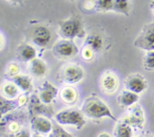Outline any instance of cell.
<instances>
[{"instance_id": "1f68e13d", "label": "cell", "mask_w": 154, "mask_h": 137, "mask_svg": "<svg viewBox=\"0 0 154 137\" xmlns=\"http://www.w3.org/2000/svg\"><path fill=\"white\" fill-rule=\"evenodd\" d=\"M8 1L13 3H22L23 2V0H8Z\"/></svg>"}, {"instance_id": "7c38bea8", "label": "cell", "mask_w": 154, "mask_h": 137, "mask_svg": "<svg viewBox=\"0 0 154 137\" xmlns=\"http://www.w3.org/2000/svg\"><path fill=\"white\" fill-rule=\"evenodd\" d=\"M58 93V89L49 81H46L40 87L39 98L43 103L49 105Z\"/></svg>"}, {"instance_id": "e575fe53", "label": "cell", "mask_w": 154, "mask_h": 137, "mask_svg": "<svg viewBox=\"0 0 154 137\" xmlns=\"http://www.w3.org/2000/svg\"><path fill=\"white\" fill-rule=\"evenodd\" d=\"M32 137H41V135H39L38 133H35Z\"/></svg>"}, {"instance_id": "9c48e42d", "label": "cell", "mask_w": 154, "mask_h": 137, "mask_svg": "<svg viewBox=\"0 0 154 137\" xmlns=\"http://www.w3.org/2000/svg\"><path fill=\"white\" fill-rule=\"evenodd\" d=\"M32 39L35 45L41 48H45L51 42V31L45 26H38L33 31Z\"/></svg>"}, {"instance_id": "83f0119b", "label": "cell", "mask_w": 154, "mask_h": 137, "mask_svg": "<svg viewBox=\"0 0 154 137\" xmlns=\"http://www.w3.org/2000/svg\"><path fill=\"white\" fill-rule=\"evenodd\" d=\"M8 129L13 134L17 133V132H19L20 124L17 123V122H15V121L12 122V123H11L10 124H9Z\"/></svg>"}, {"instance_id": "d6a6232c", "label": "cell", "mask_w": 154, "mask_h": 137, "mask_svg": "<svg viewBox=\"0 0 154 137\" xmlns=\"http://www.w3.org/2000/svg\"><path fill=\"white\" fill-rule=\"evenodd\" d=\"M150 8L152 9V11H153V12L154 14V0L151 3H150Z\"/></svg>"}, {"instance_id": "ac0fdd59", "label": "cell", "mask_w": 154, "mask_h": 137, "mask_svg": "<svg viewBox=\"0 0 154 137\" xmlns=\"http://www.w3.org/2000/svg\"><path fill=\"white\" fill-rule=\"evenodd\" d=\"M29 69L32 75L40 77L46 73L47 66L43 60L35 58L30 62Z\"/></svg>"}, {"instance_id": "ffe728a7", "label": "cell", "mask_w": 154, "mask_h": 137, "mask_svg": "<svg viewBox=\"0 0 154 137\" xmlns=\"http://www.w3.org/2000/svg\"><path fill=\"white\" fill-rule=\"evenodd\" d=\"M60 98L65 103L72 104L77 100L78 93L73 87H66L60 92Z\"/></svg>"}, {"instance_id": "277c9868", "label": "cell", "mask_w": 154, "mask_h": 137, "mask_svg": "<svg viewBox=\"0 0 154 137\" xmlns=\"http://www.w3.org/2000/svg\"><path fill=\"white\" fill-rule=\"evenodd\" d=\"M134 45L144 51H154V21L143 27L134 42Z\"/></svg>"}, {"instance_id": "8fae6325", "label": "cell", "mask_w": 154, "mask_h": 137, "mask_svg": "<svg viewBox=\"0 0 154 137\" xmlns=\"http://www.w3.org/2000/svg\"><path fill=\"white\" fill-rule=\"evenodd\" d=\"M30 123H31L32 129L36 133H48L53 130L54 125L46 117L42 116L32 117Z\"/></svg>"}, {"instance_id": "4dcf8cb0", "label": "cell", "mask_w": 154, "mask_h": 137, "mask_svg": "<svg viewBox=\"0 0 154 137\" xmlns=\"http://www.w3.org/2000/svg\"><path fill=\"white\" fill-rule=\"evenodd\" d=\"M98 137H111V136L108 133H106V132H102V133L99 134Z\"/></svg>"}, {"instance_id": "836d02e7", "label": "cell", "mask_w": 154, "mask_h": 137, "mask_svg": "<svg viewBox=\"0 0 154 137\" xmlns=\"http://www.w3.org/2000/svg\"><path fill=\"white\" fill-rule=\"evenodd\" d=\"M48 137H57V136H56L55 134H54V132H51V133L49 134V136Z\"/></svg>"}, {"instance_id": "5bb4252c", "label": "cell", "mask_w": 154, "mask_h": 137, "mask_svg": "<svg viewBox=\"0 0 154 137\" xmlns=\"http://www.w3.org/2000/svg\"><path fill=\"white\" fill-rule=\"evenodd\" d=\"M84 47L88 48L93 53H99L103 48V39L102 36L96 33L89 35L85 39Z\"/></svg>"}, {"instance_id": "9a60e30c", "label": "cell", "mask_w": 154, "mask_h": 137, "mask_svg": "<svg viewBox=\"0 0 154 137\" xmlns=\"http://www.w3.org/2000/svg\"><path fill=\"white\" fill-rule=\"evenodd\" d=\"M26 100V97L25 96H22L16 100H12V99H6L4 98H1V114L3 116V114H6L8 111H11V110L15 109L17 107L21 106L23 104L25 103Z\"/></svg>"}, {"instance_id": "8992f818", "label": "cell", "mask_w": 154, "mask_h": 137, "mask_svg": "<svg viewBox=\"0 0 154 137\" xmlns=\"http://www.w3.org/2000/svg\"><path fill=\"white\" fill-rule=\"evenodd\" d=\"M28 108L31 117L38 116L39 114L51 117L54 114L52 108L43 103L37 95H32L31 96Z\"/></svg>"}, {"instance_id": "f1b7e54d", "label": "cell", "mask_w": 154, "mask_h": 137, "mask_svg": "<svg viewBox=\"0 0 154 137\" xmlns=\"http://www.w3.org/2000/svg\"><path fill=\"white\" fill-rule=\"evenodd\" d=\"M8 137H30V134L29 131L22 130L17 132V133L12 134V135H9Z\"/></svg>"}, {"instance_id": "d4e9b609", "label": "cell", "mask_w": 154, "mask_h": 137, "mask_svg": "<svg viewBox=\"0 0 154 137\" xmlns=\"http://www.w3.org/2000/svg\"><path fill=\"white\" fill-rule=\"evenodd\" d=\"M144 67L147 71H154V51H147L144 58Z\"/></svg>"}, {"instance_id": "8d00e7d4", "label": "cell", "mask_w": 154, "mask_h": 137, "mask_svg": "<svg viewBox=\"0 0 154 137\" xmlns=\"http://www.w3.org/2000/svg\"><path fill=\"white\" fill-rule=\"evenodd\" d=\"M72 1H74V0H72Z\"/></svg>"}, {"instance_id": "3957f363", "label": "cell", "mask_w": 154, "mask_h": 137, "mask_svg": "<svg viewBox=\"0 0 154 137\" xmlns=\"http://www.w3.org/2000/svg\"><path fill=\"white\" fill-rule=\"evenodd\" d=\"M55 119L60 124L73 125L78 129H81L86 124L84 114L77 110H63L56 114Z\"/></svg>"}, {"instance_id": "d6986e66", "label": "cell", "mask_w": 154, "mask_h": 137, "mask_svg": "<svg viewBox=\"0 0 154 137\" xmlns=\"http://www.w3.org/2000/svg\"><path fill=\"white\" fill-rule=\"evenodd\" d=\"M13 82L23 91L25 92H29L31 90L32 86L31 78L26 75H15L13 78Z\"/></svg>"}, {"instance_id": "7402d4cb", "label": "cell", "mask_w": 154, "mask_h": 137, "mask_svg": "<svg viewBox=\"0 0 154 137\" xmlns=\"http://www.w3.org/2000/svg\"><path fill=\"white\" fill-rule=\"evenodd\" d=\"M113 11L117 13L123 14L126 16H129V5L128 0H115L114 1Z\"/></svg>"}, {"instance_id": "4316f807", "label": "cell", "mask_w": 154, "mask_h": 137, "mask_svg": "<svg viewBox=\"0 0 154 137\" xmlns=\"http://www.w3.org/2000/svg\"><path fill=\"white\" fill-rule=\"evenodd\" d=\"M84 50H83L82 52V57L84 60H90L93 58V52L90 49H89L88 48H86L84 47Z\"/></svg>"}, {"instance_id": "74e56055", "label": "cell", "mask_w": 154, "mask_h": 137, "mask_svg": "<svg viewBox=\"0 0 154 137\" xmlns=\"http://www.w3.org/2000/svg\"><path fill=\"white\" fill-rule=\"evenodd\" d=\"M153 96H154V93H153Z\"/></svg>"}, {"instance_id": "30bf717a", "label": "cell", "mask_w": 154, "mask_h": 137, "mask_svg": "<svg viewBox=\"0 0 154 137\" xmlns=\"http://www.w3.org/2000/svg\"><path fill=\"white\" fill-rule=\"evenodd\" d=\"M124 121L131 126L142 129L144 123V114L141 107L139 105L133 107Z\"/></svg>"}, {"instance_id": "5b68a950", "label": "cell", "mask_w": 154, "mask_h": 137, "mask_svg": "<svg viewBox=\"0 0 154 137\" xmlns=\"http://www.w3.org/2000/svg\"><path fill=\"white\" fill-rule=\"evenodd\" d=\"M78 48L73 40L62 39L54 45L53 53L57 57L61 59H69L78 54Z\"/></svg>"}, {"instance_id": "f546056e", "label": "cell", "mask_w": 154, "mask_h": 137, "mask_svg": "<svg viewBox=\"0 0 154 137\" xmlns=\"http://www.w3.org/2000/svg\"><path fill=\"white\" fill-rule=\"evenodd\" d=\"M19 70H20L19 67L15 64L11 65V67L9 68V71H10L11 75H14V76L17 75V73L19 72Z\"/></svg>"}, {"instance_id": "44dd1931", "label": "cell", "mask_w": 154, "mask_h": 137, "mask_svg": "<svg viewBox=\"0 0 154 137\" xmlns=\"http://www.w3.org/2000/svg\"><path fill=\"white\" fill-rule=\"evenodd\" d=\"M114 134L116 137H132V128L126 122H120L116 126Z\"/></svg>"}, {"instance_id": "e0dca14e", "label": "cell", "mask_w": 154, "mask_h": 137, "mask_svg": "<svg viewBox=\"0 0 154 137\" xmlns=\"http://www.w3.org/2000/svg\"><path fill=\"white\" fill-rule=\"evenodd\" d=\"M118 79L115 74L107 72L102 79V87L108 93H112L117 88Z\"/></svg>"}, {"instance_id": "603a6c76", "label": "cell", "mask_w": 154, "mask_h": 137, "mask_svg": "<svg viewBox=\"0 0 154 137\" xmlns=\"http://www.w3.org/2000/svg\"><path fill=\"white\" fill-rule=\"evenodd\" d=\"M2 93L8 99H14L18 93L17 86L12 83H6L2 87Z\"/></svg>"}, {"instance_id": "2e32d148", "label": "cell", "mask_w": 154, "mask_h": 137, "mask_svg": "<svg viewBox=\"0 0 154 137\" xmlns=\"http://www.w3.org/2000/svg\"><path fill=\"white\" fill-rule=\"evenodd\" d=\"M139 99L138 93H133L130 90H125L117 96L118 104L122 107H129L135 104Z\"/></svg>"}, {"instance_id": "cb8c5ba5", "label": "cell", "mask_w": 154, "mask_h": 137, "mask_svg": "<svg viewBox=\"0 0 154 137\" xmlns=\"http://www.w3.org/2000/svg\"><path fill=\"white\" fill-rule=\"evenodd\" d=\"M115 0H96V9L98 11H108L113 10Z\"/></svg>"}, {"instance_id": "6da1fadb", "label": "cell", "mask_w": 154, "mask_h": 137, "mask_svg": "<svg viewBox=\"0 0 154 137\" xmlns=\"http://www.w3.org/2000/svg\"><path fill=\"white\" fill-rule=\"evenodd\" d=\"M81 111L90 118L99 119L107 117L115 121L117 120L108 105L98 96H91L87 98L81 107Z\"/></svg>"}, {"instance_id": "484cf974", "label": "cell", "mask_w": 154, "mask_h": 137, "mask_svg": "<svg viewBox=\"0 0 154 137\" xmlns=\"http://www.w3.org/2000/svg\"><path fill=\"white\" fill-rule=\"evenodd\" d=\"M52 132H54L57 137H73L67 131L65 130L63 127L57 124H54L53 126Z\"/></svg>"}, {"instance_id": "4fadbf2b", "label": "cell", "mask_w": 154, "mask_h": 137, "mask_svg": "<svg viewBox=\"0 0 154 137\" xmlns=\"http://www.w3.org/2000/svg\"><path fill=\"white\" fill-rule=\"evenodd\" d=\"M35 57V49L28 44H23L17 50V58L21 62H31Z\"/></svg>"}, {"instance_id": "d590c367", "label": "cell", "mask_w": 154, "mask_h": 137, "mask_svg": "<svg viewBox=\"0 0 154 137\" xmlns=\"http://www.w3.org/2000/svg\"><path fill=\"white\" fill-rule=\"evenodd\" d=\"M136 137H152V136H146V135H140V136H136Z\"/></svg>"}, {"instance_id": "7a4b0ae2", "label": "cell", "mask_w": 154, "mask_h": 137, "mask_svg": "<svg viewBox=\"0 0 154 137\" xmlns=\"http://www.w3.org/2000/svg\"><path fill=\"white\" fill-rule=\"evenodd\" d=\"M60 35L63 39L73 40L75 37H83L84 31L79 18L72 17L69 19L59 23Z\"/></svg>"}, {"instance_id": "52a82bcc", "label": "cell", "mask_w": 154, "mask_h": 137, "mask_svg": "<svg viewBox=\"0 0 154 137\" xmlns=\"http://www.w3.org/2000/svg\"><path fill=\"white\" fill-rule=\"evenodd\" d=\"M84 72L82 68L77 65H69L62 72V79L68 84H75L84 78Z\"/></svg>"}, {"instance_id": "ba28073f", "label": "cell", "mask_w": 154, "mask_h": 137, "mask_svg": "<svg viewBox=\"0 0 154 137\" xmlns=\"http://www.w3.org/2000/svg\"><path fill=\"white\" fill-rule=\"evenodd\" d=\"M126 90L135 93H141L147 87V81L140 74H134L128 77L124 81Z\"/></svg>"}]
</instances>
